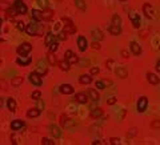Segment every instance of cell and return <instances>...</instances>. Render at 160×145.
Here are the masks:
<instances>
[{
    "instance_id": "obj_46",
    "label": "cell",
    "mask_w": 160,
    "mask_h": 145,
    "mask_svg": "<svg viewBox=\"0 0 160 145\" xmlns=\"http://www.w3.org/2000/svg\"><path fill=\"white\" fill-rule=\"evenodd\" d=\"M55 143H53L52 140H49V139H45V137H43L42 139V145H53Z\"/></svg>"
},
{
    "instance_id": "obj_43",
    "label": "cell",
    "mask_w": 160,
    "mask_h": 145,
    "mask_svg": "<svg viewBox=\"0 0 160 145\" xmlns=\"http://www.w3.org/2000/svg\"><path fill=\"white\" fill-rule=\"evenodd\" d=\"M91 48L93 51H99L100 48H102V45H100L99 41H93V43H91Z\"/></svg>"
},
{
    "instance_id": "obj_56",
    "label": "cell",
    "mask_w": 160,
    "mask_h": 145,
    "mask_svg": "<svg viewBox=\"0 0 160 145\" xmlns=\"http://www.w3.org/2000/svg\"><path fill=\"white\" fill-rule=\"evenodd\" d=\"M155 68H156V71H158V72L160 71V60H158V61H156V67H155Z\"/></svg>"
},
{
    "instance_id": "obj_20",
    "label": "cell",
    "mask_w": 160,
    "mask_h": 145,
    "mask_svg": "<svg viewBox=\"0 0 160 145\" xmlns=\"http://www.w3.org/2000/svg\"><path fill=\"white\" fill-rule=\"evenodd\" d=\"M31 18L33 21L39 23V21H43V18H42V11H39V9H32L31 11Z\"/></svg>"
},
{
    "instance_id": "obj_32",
    "label": "cell",
    "mask_w": 160,
    "mask_h": 145,
    "mask_svg": "<svg viewBox=\"0 0 160 145\" xmlns=\"http://www.w3.org/2000/svg\"><path fill=\"white\" fill-rule=\"evenodd\" d=\"M47 60H48V63L51 64V65H55V64H58V60H56L55 52H49L48 55H47Z\"/></svg>"
},
{
    "instance_id": "obj_35",
    "label": "cell",
    "mask_w": 160,
    "mask_h": 145,
    "mask_svg": "<svg viewBox=\"0 0 160 145\" xmlns=\"http://www.w3.org/2000/svg\"><path fill=\"white\" fill-rule=\"evenodd\" d=\"M5 13H7V18L8 19H11V18H13V16L18 15V12H16V9L13 8V7H9V8L5 11Z\"/></svg>"
},
{
    "instance_id": "obj_15",
    "label": "cell",
    "mask_w": 160,
    "mask_h": 145,
    "mask_svg": "<svg viewBox=\"0 0 160 145\" xmlns=\"http://www.w3.org/2000/svg\"><path fill=\"white\" fill-rule=\"evenodd\" d=\"M129 48H131L132 53L135 56H140V55H142V47H140L136 41H131V43H129Z\"/></svg>"
},
{
    "instance_id": "obj_21",
    "label": "cell",
    "mask_w": 160,
    "mask_h": 145,
    "mask_svg": "<svg viewBox=\"0 0 160 145\" xmlns=\"http://www.w3.org/2000/svg\"><path fill=\"white\" fill-rule=\"evenodd\" d=\"M75 101L80 104H87L88 103V96L85 93H76L75 95Z\"/></svg>"
},
{
    "instance_id": "obj_45",
    "label": "cell",
    "mask_w": 160,
    "mask_h": 145,
    "mask_svg": "<svg viewBox=\"0 0 160 145\" xmlns=\"http://www.w3.org/2000/svg\"><path fill=\"white\" fill-rule=\"evenodd\" d=\"M113 64H115V61H113L112 59L107 60V61H105V67H107V69L111 71V69H112V67H113Z\"/></svg>"
},
{
    "instance_id": "obj_59",
    "label": "cell",
    "mask_w": 160,
    "mask_h": 145,
    "mask_svg": "<svg viewBox=\"0 0 160 145\" xmlns=\"http://www.w3.org/2000/svg\"><path fill=\"white\" fill-rule=\"evenodd\" d=\"M120 2H125V0H120Z\"/></svg>"
},
{
    "instance_id": "obj_54",
    "label": "cell",
    "mask_w": 160,
    "mask_h": 145,
    "mask_svg": "<svg viewBox=\"0 0 160 145\" xmlns=\"http://www.w3.org/2000/svg\"><path fill=\"white\" fill-rule=\"evenodd\" d=\"M62 21L64 23V25H65V24H71L72 20H69V19H67V18H62Z\"/></svg>"
},
{
    "instance_id": "obj_39",
    "label": "cell",
    "mask_w": 160,
    "mask_h": 145,
    "mask_svg": "<svg viewBox=\"0 0 160 145\" xmlns=\"http://www.w3.org/2000/svg\"><path fill=\"white\" fill-rule=\"evenodd\" d=\"M48 47H49V52H56V51H58V48H59V44L56 41H52Z\"/></svg>"
},
{
    "instance_id": "obj_37",
    "label": "cell",
    "mask_w": 160,
    "mask_h": 145,
    "mask_svg": "<svg viewBox=\"0 0 160 145\" xmlns=\"http://www.w3.org/2000/svg\"><path fill=\"white\" fill-rule=\"evenodd\" d=\"M9 7H11V4H9L8 2H4V0H3V2H0V9H2V11H7Z\"/></svg>"
},
{
    "instance_id": "obj_58",
    "label": "cell",
    "mask_w": 160,
    "mask_h": 145,
    "mask_svg": "<svg viewBox=\"0 0 160 145\" xmlns=\"http://www.w3.org/2000/svg\"><path fill=\"white\" fill-rule=\"evenodd\" d=\"M2 107H3V99L0 97V108H2Z\"/></svg>"
},
{
    "instance_id": "obj_41",
    "label": "cell",
    "mask_w": 160,
    "mask_h": 145,
    "mask_svg": "<svg viewBox=\"0 0 160 145\" xmlns=\"http://www.w3.org/2000/svg\"><path fill=\"white\" fill-rule=\"evenodd\" d=\"M151 128H152V129H159V128H160V120H158V119L153 120L151 123Z\"/></svg>"
},
{
    "instance_id": "obj_34",
    "label": "cell",
    "mask_w": 160,
    "mask_h": 145,
    "mask_svg": "<svg viewBox=\"0 0 160 145\" xmlns=\"http://www.w3.org/2000/svg\"><path fill=\"white\" fill-rule=\"evenodd\" d=\"M75 5L78 7L80 11H85L87 9V4H85L84 0H75Z\"/></svg>"
},
{
    "instance_id": "obj_5",
    "label": "cell",
    "mask_w": 160,
    "mask_h": 145,
    "mask_svg": "<svg viewBox=\"0 0 160 145\" xmlns=\"http://www.w3.org/2000/svg\"><path fill=\"white\" fill-rule=\"evenodd\" d=\"M13 8L16 9V12H18V15H24L27 13V5L25 3L23 2V0H15V3H13Z\"/></svg>"
},
{
    "instance_id": "obj_50",
    "label": "cell",
    "mask_w": 160,
    "mask_h": 145,
    "mask_svg": "<svg viewBox=\"0 0 160 145\" xmlns=\"http://www.w3.org/2000/svg\"><path fill=\"white\" fill-rule=\"evenodd\" d=\"M95 88H98V89H105L104 85H103V83H102V80H98V81L95 83Z\"/></svg>"
},
{
    "instance_id": "obj_3",
    "label": "cell",
    "mask_w": 160,
    "mask_h": 145,
    "mask_svg": "<svg viewBox=\"0 0 160 145\" xmlns=\"http://www.w3.org/2000/svg\"><path fill=\"white\" fill-rule=\"evenodd\" d=\"M147 107H148V97H147V96H142L138 100V104H136V109H138L139 113H143V112H145Z\"/></svg>"
},
{
    "instance_id": "obj_30",
    "label": "cell",
    "mask_w": 160,
    "mask_h": 145,
    "mask_svg": "<svg viewBox=\"0 0 160 145\" xmlns=\"http://www.w3.org/2000/svg\"><path fill=\"white\" fill-rule=\"evenodd\" d=\"M36 72L40 73L42 76L47 73V67H45V63L44 61H42V60L39 61V64H38V71H36Z\"/></svg>"
},
{
    "instance_id": "obj_10",
    "label": "cell",
    "mask_w": 160,
    "mask_h": 145,
    "mask_svg": "<svg viewBox=\"0 0 160 145\" xmlns=\"http://www.w3.org/2000/svg\"><path fill=\"white\" fill-rule=\"evenodd\" d=\"M59 91L60 93H63V95H72L73 93V87L71 84H62V85L59 87Z\"/></svg>"
},
{
    "instance_id": "obj_49",
    "label": "cell",
    "mask_w": 160,
    "mask_h": 145,
    "mask_svg": "<svg viewBox=\"0 0 160 145\" xmlns=\"http://www.w3.org/2000/svg\"><path fill=\"white\" fill-rule=\"evenodd\" d=\"M102 83H103V85H104V88H107V87H111V85H112V81H111V80H107V79H103V80H102Z\"/></svg>"
},
{
    "instance_id": "obj_16",
    "label": "cell",
    "mask_w": 160,
    "mask_h": 145,
    "mask_svg": "<svg viewBox=\"0 0 160 145\" xmlns=\"http://www.w3.org/2000/svg\"><path fill=\"white\" fill-rule=\"evenodd\" d=\"M25 127V123L23 120H13L12 123H11V129L12 130H20L22 128H24Z\"/></svg>"
},
{
    "instance_id": "obj_57",
    "label": "cell",
    "mask_w": 160,
    "mask_h": 145,
    "mask_svg": "<svg viewBox=\"0 0 160 145\" xmlns=\"http://www.w3.org/2000/svg\"><path fill=\"white\" fill-rule=\"evenodd\" d=\"M58 38H59L60 40H65V35H64V33H63V32H62V33H60V35L58 36Z\"/></svg>"
},
{
    "instance_id": "obj_38",
    "label": "cell",
    "mask_w": 160,
    "mask_h": 145,
    "mask_svg": "<svg viewBox=\"0 0 160 145\" xmlns=\"http://www.w3.org/2000/svg\"><path fill=\"white\" fill-rule=\"evenodd\" d=\"M36 101H38V105H36V108H38V109L40 110V112H42V110L44 109V107H45L44 101L42 100V97H40V99H38V100H36Z\"/></svg>"
},
{
    "instance_id": "obj_29",
    "label": "cell",
    "mask_w": 160,
    "mask_h": 145,
    "mask_svg": "<svg viewBox=\"0 0 160 145\" xmlns=\"http://www.w3.org/2000/svg\"><path fill=\"white\" fill-rule=\"evenodd\" d=\"M79 83L80 84H91L92 83V77H91V75H82L79 77Z\"/></svg>"
},
{
    "instance_id": "obj_53",
    "label": "cell",
    "mask_w": 160,
    "mask_h": 145,
    "mask_svg": "<svg viewBox=\"0 0 160 145\" xmlns=\"http://www.w3.org/2000/svg\"><path fill=\"white\" fill-rule=\"evenodd\" d=\"M78 63H79V65L82 67V68H83V67H85V65H88V64H89L88 60H82V61H78Z\"/></svg>"
},
{
    "instance_id": "obj_1",
    "label": "cell",
    "mask_w": 160,
    "mask_h": 145,
    "mask_svg": "<svg viewBox=\"0 0 160 145\" xmlns=\"http://www.w3.org/2000/svg\"><path fill=\"white\" fill-rule=\"evenodd\" d=\"M32 51V44L31 43H22L18 48H16V52H18L19 56H27L29 52Z\"/></svg>"
},
{
    "instance_id": "obj_24",
    "label": "cell",
    "mask_w": 160,
    "mask_h": 145,
    "mask_svg": "<svg viewBox=\"0 0 160 145\" xmlns=\"http://www.w3.org/2000/svg\"><path fill=\"white\" fill-rule=\"evenodd\" d=\"M58 65H59V68L60 71H63V72H67V71H69V68H71V64H69L67 60H62V61H59L58 63Z\"/></svg>"
},
{
    "instance_id": "obj_14",
    "label": "cell",
    "mask_w": 160,
    "mask_h": 145,
    "mask_svg": "<svg viewBox=\"0 0 160 145\" xmlns=\"http://www.w3.org/2000/svg\"><path fill=\"white\" fill-rule=\"evenodd\" d=\"M53 16H55V12H53L52 9L45 8L44 11H42V18H43L44 21H49V20H52Z\"/></svg>"
},
{
    "instance_id": "obj_22",
    "label": "cell",
    "mask_w": 160,
    "mask_h": 145,
    "mask_svg": "<svg viewBox=\"0 0 160 145\" xmlns=\"http://www.w3.org/2000/svg\"><path fill=\"white\" fill-rule=\"evenodd\" d=\"M115 73L118 77H120V79H125V77L128 76V71H127L124 67H118L115 71Z\"/></svg>"
},
{
    "instance_id": "obj_47",
    "label": "cell",
    "mask_w": 160,
    "mask_h": 145,
    "mask_svg": "<svg viewBox=\"0 0 160 145\" xmlns=\"http://www.w3.org/2000/svg\"><path fill=\"white\" fill-rule=\"evenodd\" d=\"M116 103H118V99H116L115 96L109 97V99L107 100V104H108V105H113V104H116Z\"/></svg>"
},
{
    "instance_id": "obj_17",
    "label": "cell",
    "mask_w": 160,
    "mask_h": 145,
    "mask_svg": "<svg viewBox=\"0 0 160 145\" xmlns=\"http://www.w3.org/2000/svg\"><path fill=\"white\" fill-rule=\"evenodd\" d=\"M76 31H78V28H76V25L73 24V23H71V24H65L64 27H63V33H64V35L75 33Z\"/></svg>"
},
{
    "instance_id": "obj_26",
    "label": "cell",
    "mask_w": 160,
    "mask_h": 145,
    "mask_svg": "<svg viewBox=\"0 0 160 145\" xmlns=\"http://www.w3.org/2000/svg\"><path fill=\"white\" fill-rule=\"evenodd\" d=\"M40 116V110L38 109V108H31V109L27 112V117L28 119H35V117Z\"/></svg>"
},
{
    "instance_id": "obj_11",
    "label": "cell",
    "mask_w": 160,
    "mask_h": 145,
    "mask_svg": "<svg viewBox=\"0 0 160 145\" xmlns=\"http://www.w3.org/2000/svg\"><path fill=\"white\" fill-rule=\"evenodd\" d=\"M78 47L80 52H85V49L88 48V41H87L84 36H79L78 38Z\"/></svg>"
},
{
    "instance_id": "obj_33",
    "label": "cell",
    "mask_w": 160,
    "mask_h": 145,
    "mask_svg": "<svg viewBox=\"0 0 160 145\" xmlns=\"http://www.w3.org/2000/svg\"><path fill=\"white\" fill-rule=\"evenodd\" d=\"M88 96L91 97L93 101H99V99H100V96H99V93H98V91H96V89H89L88 91Z\"/></svg>"
},
{
    "instance_id": "obj_31",
    "label": "cell",
    "mask_w": 160,
    "mask_h": 145,
    "mask_svg": "<svg viewBox=\"0 0 160 145\" xmlns=\"http://www.w3.org/2000/svg\"><path fill=\"white\" fill-rule=\"evenodd\" d=\"M56 40V36L53 35V33H47L45 38H44V44L45 45H49L52 41H55Z\"/></svg>"
},
{
    "instance_id": "obj_7",
    "label": "cell",
    "mask_w": 160,
    "mask_h": 145,
    "mask_svg": "<svg viewBox=\"0 0 160 145\" xmlns=\"http://www.w3.org/2000/svg\"><path fill=\"white\" fill-rule=\"evenodd\" d=\"M128 16H129V20H131L132 25L135 27V28H139V27H140V16H139V13L135 12V11H131L128 13Z\"/></svg>"
},
{
    "instance_id": "obj_23",
    "label": "cell",
    "mask_w": 160,
    "mask_h": 145,
    "mask_svg": "<svg viewBox=\"0 0 160 145\" xmlns=\"http://www.w3.org/2000/svg\"><path fill=\"white\" fill-rule=\"evenodd\" d=\"M108 32L111 33V35H113V36H119L120 33H122V28H120V25L111 24V25L108 27Z\"/></svg>"
},
{
    "instance_id": "obj_12",
    "label": "cell",
    "mask_w": 160,
    "mask_h": 145,
    "mask_svg": "<svg viewBox=\"0 0 160 145\" xmlns=\"http://www.w3.org/2000/svg\"><path fill=\"white\" fill-rule=\"evenodd\" d=\"M32 61V59L29 56H19L18 59H16V63L19 64V65H22V67H27V65H29Z\"/></svg>"
},
{
    "instance_id": "obj_36",
    "label": "cell",
    "mask_w": 160,
    "mask_h": 145,
    "mask_svg": "<svg viewBox=\"0 0 160 145\" xmlns=\"http://www.w3.org/2000/svg\"><path fill=\"white\" fill-rule=\"evenodd\" d=\"M112 24L113 25H122V18H120V15H113L112 16Z\"/></svg>"
},
{
    "instance_id": "obj_28",
    "label": "cell",
    "mask_w": 160,
    "mask_h": 145,
    "mask_svg": "<svg viewBox=\"0 0 160 145\" xmlns=\"http://www.w3.org/2000/svg\"><path fill=\"white\" fill-rule=\"evenodd\" d=\"M49 129H51L52 136H53V137H56V139L62 136V130H60V129H59V127H58V125H55V124H52V125L49 127Z\"/></svg>"
},
{
    "instance_id": "obj_51",
    "label": "cell",
    "mask_w": 160,
    "mask_h": 145,
    "mask_svg": "<svg viewBox=\"0 0 160 145\" xmlns=\"http://www.w3.org/2000/svg\"><path fill=\"white\" fill-rule=\"evenodd\" d=\"M99 72H100V69L98 68V67H93V68H91V76H96Z\"/></svg>"
},
{
    "instance_id": "obj_61",
    "label": "cell",
    "mask_w": 160,
    "mask_h": 145,
    "mask_svg": "<svg viewBox=\"0 0 160 145\" xmlns=\"http://www.w3.org/2000/svg\"><path fill=\"white\" fill-rule=\"evenodd\" d=\"M59 2H60V0H59Z\"/></svg>"
},
{
    "instance_id": "obj_6",
    "label": "cell",
    "mask_w": 160,
    "mask_h": 145,
    "mask_svg": "<svg viewBox=\"0 0 160 145\" xmlns=\"http://www.w3.org/2000/svg\"><path fill=\"white\" fill-rule=\"evenodd\" d=\"M60 125L63 128H71V127L75 125V120L68 119L67 114H62V116H60Z\"/></svg>"
},
{
    "instance_id": "obj_27",
    "label": "cell",
    "mask_w": 160,
    "mask_h": 145,
    "mask_svg": "<svg viewBox=\"0 0 160 145\" xmlns=\"http://www.w3.org/2000/svg\"><path fill=\"white\" fill-rule=\"evenodd\" d=\"M7 107H8L9 112H16V101L15 99H12V97H9L8 100H7Z\"/></svg>"
},
{
    "instance_id": "obj_8",
    "label": "cell",
    "mask_w": 160,
    "mask_h": 145,
    "mask_svg": "<svg viewBox=\"0 0 160 145\" xmlns=\"http://www.w3.org/2000/svg\"><path fill=\"white\" fill-rule=\"evenodd\" d=\"M24 31L28 33L29 36H36L38 35V24H36V21L35 23H29V24H27V27L24 28Z\"/></svg>"
},
{
    "instance_id": "obj_25",
    "label": "cell",
    "mask_w": 160,
    "mask_h": 145,
    "mask_svg": "<svg viewBox=\"0 0 160 145\" xmlns=\"http://www.w3.org/2000/svg\"><path fill=\"white\" fill-rule=\"evenodd\" d=\"M23 81H24V79H23L22 76H15L13 79L11 80V85L15 87V88H18V87H20L23 84Z\"/></svg>"
},
{
    "instance_id": "obj_48",
    "label": "cell",
    "mask_w": 160,
    "mask_h": 145,
    "mask_svg": "<svg viewBox=\"0 0 160 145\" xmlns=\"http://www.w3.org/2000/svg\"><path fill=\"white\" fill-rule=\"evenodd\" d=\"M136 134V128L133 127V128H131V129L128 130V132H127V137H133Z\"/></svg>"
},
{
    "instance_id": "obj_13",
    "label": "cell",
    "mask_w": 160,
    "mask_h": 145,
    "mask_svg": "<svg viewBox=\"0 0 160 145\" xmlns=\"http://www.w3.org/2000/svg\"><path fill=\"white\" fill-rule=\"evenodd\" d=\"M147 80H148V83L152 84V85H158V84L160 83V77L158 75H155V73H152V72L147 73Z\"/></svg>"
},
{
    "instance_id": "obj_40",
    "label": "cell",
    "mask_w": 160,
    "mask_h": 145,
    "mask_svg": "<svg viewBox=\"0 0 160 145\" xmlns=\"http://www.w3.org/2000/svg\"><path fill=\"white\" fill-rule=\"evenodd\" d=\"M0 88H2L3 91H7V89H8V83H7L4 79H0Z\"/></svg>"
},
{
    "instance_id": "obj_60",
    "label": "cell",
    "mask_w": 160,
    "mask_h": 145,
    "mask_svg": "<svg viewBox=\"0 0 160 145\" xmlns=\"http://www.w3.org/2000/svg\"><path fill=\"white\" fill-rule=\"evenodd\" d=\"M0 61H2V59H0Z\"/></svg>"
},
{
    "instance_id": "obj_44",
    "label": "cell",
    "mask_w": 160,
    "mask_h": 145,
    "mask_svg": "<svg viewBox=\"0 0 160 145\" xmlns=\"http://www.w3.org/2000/svg\"><path fill=\"white\" fill-rule=\"evenodd\" d=\"M109 144H111V145H119L120 144V139H119V137H111V139H109Z\"/></svg>"
},
{
    "instance_id": "obj_9",
    "label": "cell",
    "mask_w": 160,
    "mask_h": 145,
    "mask_svg": "<svg viewBox=\"0 0 160 145\" xmlns=\"http://www.w3.org/2000/svg\"><path fill=\"white\" fill-rule=\"evenodd\" d=\"M64 59H65L69 64H76V63L79 61L78 55H75V53H73L72 51H67V52L64 53Z\"/></svg>"
},
{
    "instance_id": "obj_4",
    "label": "cell",
    "mask_w": 160,
    "mask_h": 145,
    "mask_svg": "<svg viewBox=\"0 0 160 145\" xmlns=\"http://www.w3.org/2000/svg\"><path fill=\"white\" fill-rule=\"evenodd\" d=\"M29 81H31L33 85L40 87L43 84V76L40 75V73L36 72V71H35V72H31V73H29Z\"/></svg>"
},
{
    "instance_id": "obj_18",
    "label": "cell",
    "mask_w": 160,
    "mask_h": 145,
    "mask_svg": "<svg viewBox=\"0 0 160 145\" xmlns=\"http://www.w3.org/2000/svg\"><path fill=\"white\" fill-rule=\"evenodd\" d=\"M103 109L102 108H93V109L91 110V113H89V116H91V119L92 120H98L99 117H102L103 116Z\"/></svg>"
},
{
    "instance_id": "obj_2",
    "label": "cell",
    "mask_w": 160,
    "mask_h": 145,
    "mask_svg": "<svg viewBox=\"0 0 160 145\" xmlns=\"http://www.w3.org/2000/svg\"><path fill=\"white\" fill-rule=\"evenodd\" d=\"M143 12H144V15L147 16L148 19H155V13H156V11H155V8H153V5L152 4H149V3H144L143 4Z\"/></svg>"
},
{
    "instance_id": "obj_42",
    "label": "cell",
    "mask_w": 160,
    "mask_h": 145,
    "mask_svg": "<svg viewBox=\"0 0 160 145\" xmlns=\"http://www.w3.org/2000/svg\"><path fill=\"white\" fill-rule=\"evenodd\" d=\"M31 97H32L33 100H38V99H40V97H42V92H40V91H33Z\"/></svg>"
},
{
    "instance_id": "obj_52",
    "label": "cell",
    "mask_w": 160,
    "mask_h": 145,
    "mask_svg": "<svg viewBox=\"0 0 160 145\" xmlns=\"http://www.w3.org/2000/svg\"><path fill=\"white\" fill-rule=\"evenodd\" d=\"M16 24H18V29H19V31H24V28H25L24 23H23V21H18Z\"/></svg>"
},
{
    "instance_id": "obj_19",
    "label": "cell",
    "mask_w": 160,
    "mask_h": 145,
    "mask_svg": "<svg viewBox=\"0 0 160 145\" xmlns=\"http://www.w3.org/2000/svg\"><path fill=\"white\" fill-rule=\"evenodd\" d=\"M91 36L95 39V41H102V40H104V35H103V32L100 31V29H92Z\"/></svg>"
},
{
    "instance_id": "obj_55",
    "label": "cell",
    "mask_w": 160,
    "mask_h": 145,
    "mask_svg": "<svg viewBox=\"0 0 160 145\" xmlns=\"http://www.w3.org/2000/svg\"><path fill=\"white\" fill-rule=\"evenodd\" d=\"M122 56L124 57V59H128V51L123 49V51H122Z\"/></svg>"
}]
</instances>
